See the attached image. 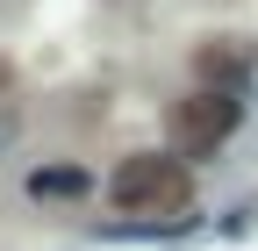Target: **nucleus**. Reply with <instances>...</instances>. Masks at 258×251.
Segmentation results:
<instances>
[{
    "label": "nucleus",
    "instance_id": "obj_4",
    "mask_svg": "<svg viewBox=\"0 0 258 251\" xmlns=\"http://www.w3.org/2000/svg\"><path fill=\"white\" fill-rule=\"evenodd\" d=\"M86 165H43V172H29V194L36 201H86Z\"/></svg>",
    "mask_w": 258,
    "mask_h": 251
},
{
    "label": "nucleus",
    "instance_id": "obj_3",
    "mask_svg": "<svg viewBox=\"0 0 258 251\" xmlns=\"http://www.w3.org/2000/svg\"><path fill=\"white\" fill-rule=\"evenodd\" d=\"M251 79V50L237 36H208L201 50H194V86H215V93H244Z\"/></svg>",
    "mask_w": 258,
    "mask_h": 251
},
{
    "label": "nucleus",
    "instance_id": "obj_2",
    "mask_svg": "<svg viewBox=\"0 0 258 251\" xmlns=\"http://www.w3.org/2000/svg\"><path fill=\"white\" fill-rule=\"evenodd\" d=\"M244 122V93H215V86H194L186 101L165 108V130H172V151L179 158H208V151H222L237 137Z\"/></svg>",
    "mask_w": 258,
    "mask_h": 251
},
{
    "label": "nucleus",
    "instance_id": "obj_5",
    "mask_svg": "<svg viewBox=\"0 0 258 251\" xmlns=\"http://www.w3.org/2000/svg\"><path fill=\"white\" fill-rule=\"evenodd\" d=\"M15 137H22V101H15V93H0V158L15 151Z\"/></svg>",
    "mask_w": 258,
    "mask_h": 251
},
{
    "label": "nucleus",
    "instance_id": "obj_1",
    "mask_svg": "<svg viewBox=\"0 0 258 251\" xmlns=\"http://www.w3.org/2000/svg\"><path fill=\"white\" fill-rule=\"evenodd\" d=\"M108 194L122 215H179L194 201V172L179 165V151H137V158H122Z\"/></svg>",
    "mask_w": 258,
    "mask_h": 251
}]
</instances>
